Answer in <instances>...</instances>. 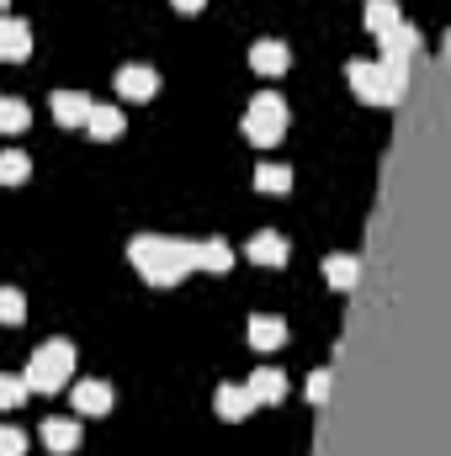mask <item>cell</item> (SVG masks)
<instances>
[{
    "label": "cell",
    "mask_w": 451,
    "mask_h": 456,
    "mask_svg": "<svg viewBox=\"0 0 451 456\" xmlns=\"http://www.w3.org/2000/svg\"><path fill=\"white\" fill-rule=\"evenodd\" d=\"M27 452V436L16 425H0V456H21Z\"/></svg>",
    "instance_id": "d4e9b609"
},
{
    "label": "cell",
    "mask_w": 451,
    "mask_h": 456,
    "mask_svg": "<svg viewBox=\"0 0 451 456\" xmlns=\"http://www.w3.org/2000/svg\"><path fill=\"white\" fill-rule=\"evenodd\" d=\"M414 48H420V32L409 21H398V27L382 32V59H414Z\"/></svg>",
    "instance_id": "5bb4252c"
},
{
    "label": "cell",
    "mask_w": 451,
    "mask_h": 456,
    "mask_svg": "<svg viewBox=\"0 0 451 456\" xmlns=\"http://www.w3.org/2000/svg\"><path fill=\"white\" fill-rule=\"evenodd\" d=\"M287 133V107H282V96H271V91H260L255 102H250V112H244V138L250 143H276Z\"/></svg>",
    "instance_id": "277c9868"
},
{
    "label": "cell",
    "mask_w": 451,
    "mask_h": 456,
    "mask_svg": "<svg viewBox=\"0 0 451 456\" xmlns=\"http://www.w3.org/2000/svg\"><path fill=\"white\" fill-rule=\"evenodd\" d=\"M361 21H366V32H377V37H382V32H388V27H398L404 16H398V0H366V5H361Z\"/></svg>",
    "instance_id": "e0dca14e"
},
{
    "label": "cell",
    "mask_w": 451,
    "mask_h": 456,
    "mask_svg": "<svg viewBox=\"0 0 451 456\" xmlns=\"http://www.w3.org/2000/svg\"><path fill=\"white\" fill-rule=\"evenodd\" d=\"M170 5H176V11H186V16H197V11H202L208 0H170Z\"/></svg>",
    "instance_id": "4316f807"
},
{
    "label": "cell",
    "mask_w": 451,
    "mask_h": 456,
    "mask_svg": "<svg viewBox=\"0 0 451 456\" xmlns=\"http://www.w3.org/2000/svg\"><path fill=\"white\" fill-rule=\"evenodd\" d=\"M53 117H59L64 127H86L91 96H86V91H53Z\"/></svg>",
    "instance_id": "7c38bea8"
},
{
    "label": "cell",
    "mask_w": 451,
    "mask_h": 456,
    "mask_svg": "<svg viewBox=\"0 0 451 456\" xmlns=\"http://www.w3.org/2000/svg\"><path fill=\"white\" fill-rule=\"evenodd\" d=\"M127 255H133L138 276H144V281H154V287H176L186 271H197V244H186V239L138 233V239L127 244Z\"/></svg>",
    "instance_id": "6da1fadb"
},
{
    "label": "cell",
    "mask_w": 451,
    "mask_h": 456,
    "mask_svg": "<svg viewBox=\"0 0 451 456\" xmlns=\"http://www.w3.org/2000/svg\"><path fill=\"white\" fill-rule=\"evenodd\" d=\"M117 91H122L127 102H149V96L160 91V75L144 69V64H122V69H117Z\"/></svg>",
    "instance_id": "8992f818"
},
{
    "label": "cell",
    "mask_w": 451,
    "mask_h": 456,
    "mask_svg": "<svg viewBox=\"0 0 451 456\" xmlns=\"http://www.w3.org/2000/svg\"><path fill=\"white\" fill-rule=\"evenodd\" d=\"M213 409H218V419H244V414L255 409V398H250V387H239V382H224V387L213 393Z\"/></svg>",
    "instance_id": "4fadbf2b"
},
{
    "label": "cell",
    "mask_w": 451,
    "mask_h": 456,
    "mask_svg": "<svg viewBox=\"0 0 451 456\" xmlns=\"http://www.w3.org/2000/svg\"><path fill=\"white\" fill-rule=\"evenodd\" d=\"M255 265H287V255H292V244L282 239V233H271V228H260L255 239H250V249H244Z\"/></svg>",
    "instance_id": "ba28073f"
},
{
    "label": "cell",
    "mask_w": 451,
    "mask_h": 456,
    "mask_svg": "<svg viewBox=\"0 0 451 456\" xmlns=\"http://www.w3.org/2000/svg\"><path fill=\"white\" fill-rule=\"evenodd\" d=\"M70 403H75V414H107L112 409V387L96 382V377H86V382L70 387Z\"/></svg>",
    "instance_id": "52a82bcc"
},
{
    "label": "cell",
    "mask_w": 451,
    "mask_h": 456,
    "mask_svg": "<svg viewBox=\"0 0 451 456\" xmlns=\"http://www.w3.org/2000/svg\"><path fill=\"white\" fill-rule=\"evenodd\" d=\"M345 80H350V91H356L361 102H372V107H393L398 91L409 86V59H382V64H372V59H350V64H345Z\"/></svg>",
    "instance_id": "7a4b0ae2"
},
{
    "label": "cell",
    "mask_w": 451,
    "mask_h": 456,
    "mask_svg": "<svg viewBox=\"0 0 451 456\" xmlns=\"http://www.w3.org/2000/svg\"><path fill=\"white\" fill-rule=\"evenodd\" d=\"M244 387H250V398H255V403H282V393H287V377H282L276 366H255V377H250Z\"/></svg>",
    "instance_id": "8fae6325"
},
{
    "label": "cell",
    "mask_w": 451,
    "mask_h": 456,
    "mask_svg": "<svg viewBox=\"0 0 451 456\" xmlns=\"http://www.w3.org/2000/svg\"><path fill=\"white\" fill-rule=\"evenodd\" d=\"M255 186H260V191H271V197H287V191H292V170L266 159V165H255Z\"/></svg>",
    "instance_id": "d6986e66"
},
{
    "label": "cell",
    "mask_w": 451,
    "mask_h": 456,
    "mask_svg": "<svg viewBox=\"0 0 451 456\" xmlns=\"http://www.w3.org/2000/svg\"><path fill=\"white\" fill-rule=\"evenodd\" d=\"M27 122H32L27 102H16V96H0V133H27Z\"/></svg>",
    "instance_id": "44dd1931"
},
{
    "label": "cell",
    "mask_w": 451,
    "mask_h": 456,
    "mask_svg": "<svg viewBox=\"0 0 451 456\" xmlns=\"http://www.w3.org/2000/svg\"><path fill=\"white\" fill-rule=\"evenodd\" d=\"M27 319V297L16 287H0V324H21Z\"/></svg>",
    "instance_id": "603a6c76"
},
{
    "label": "cell",
    "mask_w": 451,
    "mask_h": 456,
    "mask_svg": "<svg viewBox=\"0 0 451 456\" xmlns=\"http://www.w3.org/2000/svg\"><path fill=\"white\" fill-rule=\"evenodd\" d=\"M27 53H32V27H27L21 16H0V59L16 64V59H27Z\"/></svg>",
    "instance_id": "5b68a950"
},
{
    "label": "cell",
    "mask_w": 451,
    "mask_h": 456,
    "mask_svg": "<svg viewBox=\"0 0 451 456\" xmlns=\"http://www.w3.org/2000/svg\"><path fill=\"white\" fill-rule=\"evenodd\" d=\"M330 398V371H314L308 377V403H324Z\"/></svg>",
    "instance_id": "484cf974"
},
{
    "label": "cell",
    "mask_w": 451,
    "mask_h": 456,
    "mask_svg": "<svg viewBox=\"0 0 451 456\" xmlns=\"http://www.w3.org/2000/svg\"><path fill=\"white\" fill-rule=\"evenodd\" d=\"M37 436H43V446H48V452H59V456L80 446V425H75V419H64V414H48Z\"/></svg>",
    "instance_id": "9c48e42d"
},
{
    "label": "cell",
    "mask_w": 451,
    "mask_h": 456,
    "mask_svg": "<svg viewBox=\"0 0 451 456\" xmlns=\"http://www.w3.org/2000/svg\"><path fill=\"white\" fill-rule=\"evenodd\" d=\"M356 271H361L356 255H330V260H324V276H330V287H340V292L356 287Z\"/></svg>",
    "instance_id": "ffe728a7"
},
{
    "label": "cell",
    "mask_w": 451,
    "mask_h": 456,
    "mask_svg": "<svg viewBox=\"0 0 451 456\" xmlns=\"http://www.w3.org/2000/svg\"><path fill=\"white\" fill-rule=\"evenodd\" d=\"M86 127H91V138H117L122 133V112H117L112 102H91V117H86Z\"/></svg>",
    "instance_id": "9a60e30c"
},
{
    "label": "cell",
    "mask_w": 451,
    "mask_h": 456,
    "mask_svg": "<svg viewBox=\"0 0 451 456\" xmlns=\"http://www.w3.org/2000/svg\"><path fill=\"white\" fill-rule=\"evenodd\" d=\"M16 403H27V382L11 377V371H0V409H16Z\"/></svg>",
    "instance_id": "cb8c5ba5"
},
{
    "label": "cell",
    "mask_w": 451,
    "mask_h": 456,
    "mask_svg": "<svg viewBox=\"0 0 451 456\" xmlns=\"http://www.w3.org/2000/svg\"><path fill=\"white\" fill-rule=\"evenodd\" d=\"M228 265H234V249H228L224 239H208V244H197V271H213V276H224Z\"/></svg>",
    "instance_id": "ac0fdd59"
},
{
    "label": "cell",
    "mask_w": 451,
    "mask_h": 456,
    "mask_svg": "<svg viewBox=\"0 0 451 456\" xmlns=\"http://www.w3.org/2000/svg\"><path fill=\"white\" fill-rule=\"evenodd\" d=\"M70 366H75V345L70 340H43L37 355L27 361L21 382H27V393H59V387L70 382Z\"/></svg>",
    "instance_id": "3957f363"
},
{
    "label": "cell",
    "mask_w": 451,
    "mask_h": 456,
    "mask_svg": "<svg viewBox=\"0 0 451 456\" xmlns=\"http://www.w3.org/2000/svg\"><path fill=\"white\" fill-rule=\"evenodd\" d=\"M5 5H11V0H0V11H5Z\"/></svg>",
    "instance_id": "83f0119b"
},
{
    "label": "cell",
    "mask_w": 451,
    "mask_h": 456,
    "mask_svg": "<svg viewBox=\"0 0 451 456\" xmlns=\"http://www.w3.org/2000/svg\"><path fill=\"white\" fill-rule=\"evenodd\" d=\"M282 340H287V324L282 319H271V314H255L250 319V345L255 350H276Z\"/></svg>",
    "instance_id": "2e32d148"
},
{
    "label": "cell",
    "mask_w": 451,
    "mask_h": 456,
    "mask_svg": "<svg viewBox=\"0 0 451 456\" xmlns=\"http://www.w3.org/2000/svg\"><path fill=\"white\" fill-rule=\"evenodd\" d=\"M27 154L21 149H0V186H16V181H27Z\"/></svg>",
    "instance_id": "7402d4cb"
},
{
    "label": "cell",
    "mask_w": 451,
    "mask_h": 456,
    "mask_svg": "<svg viewBox=\"0 0 451 456\" xmlns=\"http://www.w3.org/2000/svg\"><path fill=\"white\" fill-rule=\"evenodd\" d=\"M250 64H255L260 75H282V69L292 64V53H287V43H276V37H260V43L250 48Z\"/></svg>",
    "instance_id": "30bf717a"
}]
</instances>
